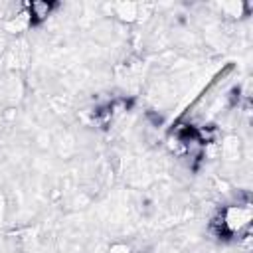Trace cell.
<instances>
[{
	"label": "cell",
	"mask_w": 253,
	"mask_h": 253,
	"mask_svg": "<svg viewBox=\"0 0 253 253\" xmlns=\"http://www.w3.org/2000/svg\"><path fill=\"white\" fill-rule=\"evenodd\" d=\"M55 8H57V4H53V2H45V0L30 2V4H26V16H28V22H30L32 26H38V24L45 22V20L53 14Z\"/></svg>",
	"instance_id": "2"
},
{
	"label": "cell",
	"mask_w": 253,
	"mask_h": 253,
	"mask_svg": "<svg viewBox=\"0 0 253 253\" xmlns=\"http://www.w3.org/2000/svg\"><path fill=\"white\" fill-rule=\"evenodd\" d=\"M251 223H253V204L249 198H245L219 208L211 219V229L221 239H243L249 237Z\"/></svg>",
	"instance_id": "1"
}]
</instances>
